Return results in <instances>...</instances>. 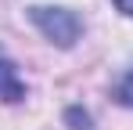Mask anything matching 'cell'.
<instances>
[{
    "label": "cell",
    "instance_id": "obj_3",
    "mask_svg": "<svg viewBox=\"0 0 133 130\" xmlns=\"http://www.w3.org/2000/svg\"><path fill=\"white\" fill-rule=\"evenodd\" d=\"M119 101H122V105H133V72L119 83Z\"/></svg>",
    "mask_w": 133,
    "mask_h": 130
},
{
    "label": "cell",
    "instance_id": "obj_2",
    "mask_svg": "<svg viewBox=\"0 0 133 130\" xmlns=\"http://www.w3.org/2000/svg\"><path fill=\"white\" fill-rule=\"evenodd\" d=\"M0 98L4 101H22L25 98V83L18 80V69L7 58H0Z\"/></svg>",
    "mask_w": 133,
    "mask_h": 130
},
{
    "label": "cell",
    "instance_id": "obj_1",
    "mask_svg": "<svg viewBox=\"0 0 133 130\" xmlns=\"http://www.w3.org/2000/svg\"><path fill=\"white\" fill-rule=\"evenodd\" d=\"M29 18H32V25L43 33L47 40L58 43V47H72L79 40V33H83V22L76 18L72 11H65V7H32Z\"/></svg>",
    "mask_w": 133,
    "mask_h": 130
},
{
    "label": "cell",
    "instance_id": "obj_4",
    "mask_svg": "<svg viewBox=\"0 0 133 130\" xmlns=\"http://www.w3.org/2000/svg\"><path fill=\"white\" fill-rule=\"evenodd\" d=\"M115 7H119L122 15H133V0H115Z\"/></svg>",
    "mask_w": 133,
    "mask_h": 130
}]
</instances>
